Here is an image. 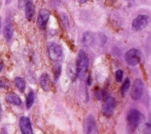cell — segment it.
Wrapping results in <instances>:
<instances>
[{
	"label": "cell",
	"instance_id": "obj_1",
	"mask_svg": "<svg viewBox=\"0 0 151 134\" xmlns=\"http://www.w3.org/2000/svg\"><path fill=\"white\" fill-rule=\"evenodd\" d=\"M88 65L89 60L87 54L83 50H80L78 53L76 63L77 77L80 80H83L87 72Z\"/></svg>",
	"mask_w": 151,
	"mask_h": 134
},
{
	"label": "cell",
	"instance_id": "obj_2",
	"mask_svg": "<svg viewBox=\"0 0 151 134\" xmlns=\"http://www.w3.org/2000/svg\"><path fill=\"white\" fill-rule=\"evenodd\" d=\"M143 115L136 109L130 110L126 116V122L129 129L131 131L134 130L143 120Z\"/></svg>",
	"mask_w": 151,
	"mask_h": 134
},
{
	"label": "cell",
	"instance_id": "obj_3",
	"mask_svg": "<svg viewBox=\"0 0 151 134\" xmlns=\"http://www.w3.org/2000/svg\"><path fill=\"white\" fill-rule=\"evenodd\" d=\"M48 53L50 58L56 63H58L63 59V53L61 47L54 43H49L47 44Z\"/></svg>",
	"mask_w": 151,
	"mask_h": 134
},
{
	"label": "cell",
	"instance_id": "obj_4",
	"mask_svg": "<svg viewBox=\"0 0 151 134\" xmlns=\"http://www.w3.org/2000/svg\"><path fill=\"white\" fill-rule=\"evenodd\" d=\"M142 58V54L139 50L136 48H130L124 55L126 62L131 66L137 65L140 63Z\"/></svg>",
	"mask_w": 151,
	"mask_h": 134
},
{
	"label": "cell",
	"instance_id": "obj_5",
	"mask_svg": "<svg viewBox=\"0 0 151 134\" xmlns=\"http://www.w3.org/2000/svg\"><path fill=\"white\" fill-rule=\"evenodd\" d=\"M116 106V102L115 99L111 97H107L104 99V103L101 107V112L103 115L107 117H110L113 114L114 110Z\"/></svg>",
	"mask_w": 151,
	"mask_h": 134
},
{
	"label": "cell",
	"instance_id": "obj_6",
	"mask_svg": "<svg viewBox=\"0 0 151 134\" xmlns=\"http://www.w3.org/2000/svg\"><path fill=\"white\" fill-rule=\"evenodd\" d=\"M149 22V17L146 15H139L133 21L132 28L135 31H140L143 30Z\"/></svg>",
	"mask_w": 151,
	"mask_h": 134
},
{
	"label": "cell",
	"instance_id": "obj_7",
	"mask_svg": "<svg viewBox=\"0 0 151 134\" xmlns=\"http://www.w3.org/2000/svg\"><path fill=\"white\" fill-rule=\"evenodd\" d=\"M143 85L142 81L140 79H136L134 81L133 85L130 93V96L132 100H139L143 93Z\"/></svg>",
	"mask_w": 151,
	"mask_h": 134
},
{
	"label": "cell",
	"instance_id": "obj_8",
	"mask_svg": "<svg viewBox=\"0 0 151 134\" xmlns=\"http://www.w3.org/2000/svg\"><path fill=\"white\" fill-rule=\"evenodd\" d=\"M83 129L86 133H95L97 129L94 117L90 115L87 116L83 122Z\"/></svg>",
	"mask_w": 151,
	"mask_h": 134
},
{
	"label": "cell",
	"instance_id": "obj_9",
	"mask_svg": "<svg viewBox=\"0 0 151 134\" xmlns=\"http://www.w3.org/2000/svg\"><path fill=\"white\" fill-rule=\"evenodd\" d=\"M50 12L46 9H41L39 11L37 18V26L41 30H45L49 19Z\"/></svg>",
	"mask_w": 151,
	"mask_h": 134
},
{
	"label": "cell",
	"instance_id": "obj_10",
	"mask_svg": "<svg viewBox=\"0 0 151 134\" xmlns=\"http://www.w3.org/2000/svg\"><path fill=\"white\" fill-rule=\"evenodd\" d=\"M19 126L20 130L24 134H32V129L29 119L26 116H22L19 120Z\"/></svg>",
	"mask_w": 151,
	"mask_h": 134
},
{
	"label": "cell",
	"instance_id": "obj_11",
	"mask_svg": "<svg viewBox=\"0 0 151 134\" xmlns=\"http://www.w3.org/2000/svg\"><path fill=\"white\" fill-rule=\"evenodd\" d=\"M40 82L42 88L45 91H49L51 87V81L47 73H43L40 78Z\"/></svg>",
	"mask_w": 151,
	"mask_h": 134
},
{
	"label": "cell",
	"instance_id": "obj_12",
	"mask_svg": "<svg viewBox=\"0 0 151 134\" xmlns=\"http://www.w3.org/2000/svg\"><path fill=\"white\" fill-rule=\"evenodd\" d=\"M6 101L12 104L19 106L21 104L22 102L19 97L14 93H10L6 96Z\"/></svg>",
	"mask_w": 151,
	"mask_h": 134
},
{
	"label": "cell",
	"instance_id": "obj_13",
	"mask_svg": "<svg viewBox=\"0 0 151 134\" xmlns=\"http://www.w3.org/2000/svg\"><path fill=\"white\" fill-rule=\"evenodd\" d=\"M107 41V37L102 33L94 34V41L93 43L96 44L99 47H103L104 45Z\"/></svg>",
	"mask_w": 151,
	"mask_h": 134
},
{
	"label": "cell",
	"instance_id": "obj_14",
	"mask_svg": "<svg viewBox=\"0 0 151 134\" xmlns=\"http://www.w3.org/2000/svg\"><path fill=\"white\" fill-rule=\"evenodd\" d=\"M25 16L28 21H31L34 14V6L32 0H29L25 5Z\"/></svg>",
	"mask_w": 151,
	"mask_h": 134
},
{
	"label": "cell",
	"instance_id": "obj_15",
	"mask_svg": "<svg viewBox=\"0 0 151 134\" xmlns=\"http://www.w3.org/2000/svg\"><path fill=\"white\" fill-rule=\"evenodd\" d=\"M82 41L84 45L89 46L93 43L94 34L91 32H86L84 33L82 37Z\"/></svg>",
	"mask_w": 151,
	"mask_h": 134
},
{
	"label": "cell",
	"instance_id": "obj_16",
	"mask_svg": "<svg viewBox=\"0 0 151 134\" xmlns=\"http://www.w3.org/2000/svg\"><path fill=\"white\" fill-rule=\"evenodd\" d=\"M4 37L7 41L11 40L14 34V28L11 24H8L5 25L4 31Z\"/></svg>",
	"mask_w": 151,
	"mask_h": 134
},
{
	"label": "cell",
	"instance_id": "obj_17",
	"mask_svg": "<svg viewBox=\"0 0 151 134\" xmlns=\"http://www.w3.org/2000/svg\"><path fill=\"white\" fill-rule=\"evenodd\" d=\"M14 84L15 86L18 89L21 91H24L25 88V83L22 78L20 77H17L14 79Z\"/></svg>",
	"mask_w": 151,
	"mask_h": 134
},
{
	"label": "cell",
	"instance_id": "obj_18",
	"mask_svg": "<svg viewBox=\"0 0 151 134\" xmlns=\"http://www.w3.org/2000/svg\"><path fill=\"white\" fill-rule=\"evenodd\" d=\"M94 96L98 100H103L105 99L108 97V92L106 90H101V89H97L95 90Z\"/></svg>",
	"mask_w": 151,
	"mask_h": 134
},
{
	"label": "cell",
	"instance_id": "obj_19",
	"mask_svg": "<svg viewBox=\"0 0 151 134\" xmlns=\"http://www.w3.org/2000/svg\"><path fill=\"white\" fill-rule=\"evenodd\" d=\"M52 71H53L54 80L56 81L58 79V78L60 76V74H61V64H59L58 63H57L54 65V66L53 67Z\"/></svg>",
	"mask_w": 151,
	"mask_h": 134
},
{
	"label": "cell",
	"instance_id": "obj_20",
	"mask_svg": "<svg viewBox=\"0 0 151 134\" xmlns=\"http://www.w3.org/2000/svg\"><path fill=\"white\" fill-rule=\"evenodd\" d=\"M34 101V93L33 91H30L27 95L26 99V106L27 109H29L33 104Z\"/></svg>",
	"mask_w": 151,
	"mask_h": 134
},
{
	"label": "cell",
	"instance_id": "obj_21",
	"mask_svg": "<svg viewBox=\"0 0 151 134\" xmlns=\"http://www.w3.org/2000/svg\"><path fill=\"white\" fill-rule=\"evenodd\" d=\"M130 80L129 78H126L123 82V84L121 88V93L123 97H124L130 86Z\"/></svg>",
	"mask_w": 151,
	"mask_h": 134
},
{
	"label": "cell",
	"instance_id": "obj_22",
	"mask_svg": "<svg viewBox=\"0 0 151 134\" xmlns=\"http://www.w3.org/2000/svg\"><path fill=\"white\" fill-rule=\"evenodd\" d=\"M61 22L62 25L64 29H67L68 28V27H69L68 19L67 15L65 14H61Z\"/></svg>",
	"mask_w": 151,
	"mask_h": 134
},
{
	"label": "cell",
	"instance_id": "obj_23",
	"mask_svg": "<svg viewBox=\"0 0 151 134\" xmlns=\"http://www.w3.org/2000/svg\"><path fill=\"white\" fill-rule=\"evenodd\" d=\"M68 75L70 76V78L72 79V80H74L76 77L77 76L76 68L74 67L73 65H70L68 68Z\"/></svg>",
	"mask_w": 151,
	"mask_h": 134
},
{
	"label": "cell",
	"instance_id": "obj_24",
	"mask_svg": "<svg viewBox=\"0 0 151 134\" xmlns=\"http://www.w3.org/2000/svg\"><path fill=\"white\" fill-rule=\"evenodd\" d=\"M123 71L122 70H118L116 72V80L117 82L120 83L122 80Z\"/></svg>",
	"mask_w": 151,
	"mask_h": 134
},
{
	"label": "cell",
	"instance_id": "obj_25",
	"mask_svg": "<svg viewBox=\"0 0 151 134\" xmlns=\"http://www.w3.org/2000/svg\"><path fill=\"white\" fill-rule=\"evenodd\" d=\"M29 0H18V6L19 9H22L24 6H25L26 3Z\"/></svg>",
	"mask_w": 151,
	"mask_h": 134
},
{
	"label": "cell",
	"instance_id": "obj_26",
	"mask_svg": "<svg viewBox=\"0 0 151 134\" xmlns=\"http://www.w3.org/2000/svg\"><path fill=\"white\" fill-rule=\"evenodd\" d=\"M92 83V80H91V75H89L88 78H87V83L88 86H90L91 84Z\"/></svg>",
	"mask_w": 151,
	"mask_h": 134
},
{
	"label": "cell",
	"instance_id": "obj_27",
	"mask_svg": "<svg viewBox=\"0 0 151 134\" xmlns=\"http://www.w3.org/2000/svg\"><path fill=\"white\" fill-rule=\"evenodd\" d=\"M5 87V84H4L2 81L0 80V88H1V87Z\"/></svg>",
	"mask_w": 151,
	"mask_h": 134
},
{
	"label": "cell",
	"instance_id": "obj_28",
	"mask_svg": "<svg viewBox=\"0 0 151 134\" xmlns=\"http://www.w3.org/2000/svg\"><path fill=\"white\" fill-rule=\"evenodd\" d=\"M78 2H80V3H81V4H84V3H85L86 1H87L88 0H77Z\"/></svg>",
	"mask_w": 151,
	"mask_h": 134
},
{
	"label": "cell",
	"instance_id": "obj_29",
	"mask_svg": "<svg viewBox=\"0 0 151 134\" xmlns=\"http://www.w3.org/2000/svg\"><path fill=\"white\" fill-rule=\"evenodd\" d=\"M109 1V4H110V3H111V4H113L114 2H115V1L116 0H108Z\"/></svg>",
	"mask_w": 151,
	"mask_h": 134
},
{
	"label": "cell",
	"instance_id": "obj_30",
	"mask_svg": "<svg viewBox=\"0 0 151 134\" xmlns=\"http://www.w3.org/2000/svg\"><path fill=\"white\" fill-rule=\"evenodd\" d=\"M2 68V63H0V72L1 71Z\"/></svg>",
	"mask_w": 151,
	"mask_h": 134
},
{
	"label": "cell",
	"instance_id": "obj_31",
	"mask_svg": "<svg viewBox=\"0 0 151 134\" xmlns=\"http://www.w3.org/2000/svg\"><path fill=\"white\" fill-rule=\"evenodd\" d=\"M1 104L0 103V112H1Z\"/></svg>",
	"mask_w": 151,
	"mask_h": 134
},
{
	"label": "cell",
	"instance_id": "obj_32",
	"mask_svg": "<svg viewBox=\"0 0 151 134\" xmlns=\"http://www.w3.org/2000/svg\"><path fill=\"white\" fill-rule=\"evenodd\" d=\"M1 27V21H0V28Z\"/></svg>",
	"mask_w": 151,
	"mask_h": 134
}]
</instances>
